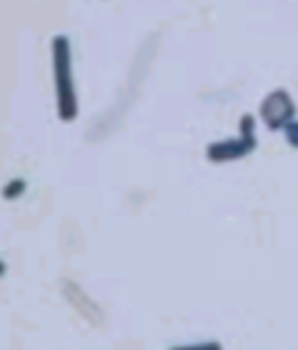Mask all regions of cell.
Returning <instances> with one entry per match:
<instances>
[{"mask_svg": "<svg viewBox=\"0 0 298 350\" xmlns=\"http://www.w3.org/2000/svg\"><path fill=\"white\" fill-rule=\"evenodd\" d=\"M171 350H223V345L216 340H206V343H193V345H175Z\"/></svg>", "mask_w": 298, "mask_h": 350, "instance_id": "obj_5", "label": "cell"}, {"mask_svg": "<svg viewBox=\"0 0 298 350\" xmlns=\"http://www.w3.org/2000/svg\"><path fill=\"white\" fill-rule=\"evenodd\" d=\"M253 125L256 123H253V118H251V116L240 118V135H238V138L219 140V143L208 146V150H206L208 161L228 163V161H240V158H246L248 153H253V150H256Z\"/></svg>", "mask_w": 298, "mask_h": 350, "instance_id": "obj_2", "label": "cell"}, {"mask_svg": "<svg viewBox=\"0 0 298 350\" xmlns=\"http://www.w3.org/2000/svg\"><path fill=\"white\" fill-rule=\"evenodd\" d=\"M53 73H55V95H58V118L63 123H73L78 116V98L73 83L71 40L66 36L53 38Z\"/></svg>", "mask_w": 298, "mask_h": 350, "instance_id": "obj_1", "label": "cell"}, {"mask_svg": "<svg viewBox=\"0 0 298 350\" xmlns=\"http://www.w3.org/2000/svg\"><path fill=\"white\" fill-rule=\"evenodd\" d=\"M293 116H296V103H293L291 93L273 90V93L263 98L261 118L266 128H271V131H286V125L293 123Z\"/></svg>", "mask_w": 298, "mask_h": 350, "instance_id": "obj_3", "label": "cell"}, {"mask_svg": "<svg viewBox=\"0 0 298 350\" xmlns=\"http://www.w3.org/2000/svg\"><path fill=\"white\" fill-rule=\"evenodd\" d=\"M23 190H25V180H23V178H18V180H13L10 185H5V188H3V196L10 198V200H15V198L23 196Z\"/></svg>", "mask_w": 298, "mask_h": 350, "instance_id": "obj_4", "label": "cell"}, {"mask_svg": "<svg viewBox=\"0 0 298 350\" xmlns=\"http://www.w3.org/2000/svg\"><path fill=\"white\" fill-rule=\"evenodd\" d=\"M286 140H288V146H293L298 150V120H293V123L286 125Z\"/></svg>", "mask_w": 298, "mask_h": 350, "instance_id": "obj_6", "label": "cell"}, {"mask_svg": "<svg viewBox=\"0 0 298 350\" xmlns=\"http://www.w3.org/2000/svg\"><path fill=\"white\" fill-rule=\"evenodd\" d=\"M3 273H5V262L0 260V275H3Z\"/></svg>", "mask_w": 298, "mask_h": 350, "instance_id": "obj_7", "label": "cell"}]
</instances>
